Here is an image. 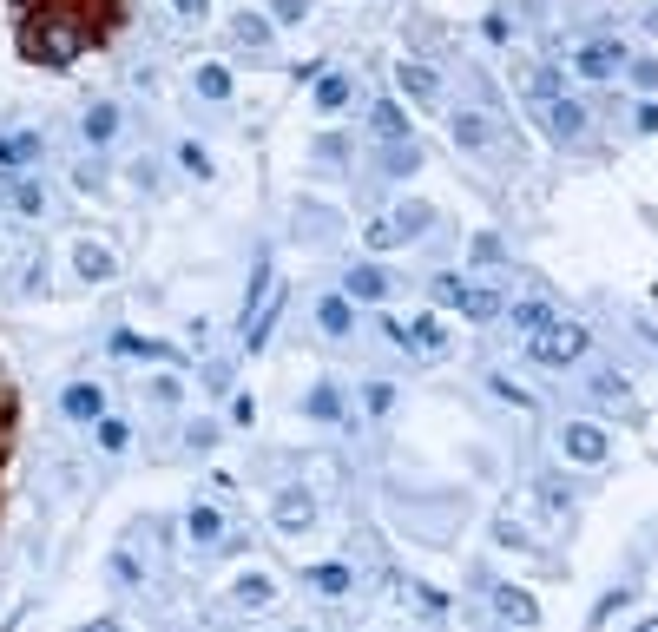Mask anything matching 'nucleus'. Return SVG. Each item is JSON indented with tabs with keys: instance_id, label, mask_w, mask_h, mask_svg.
Instances as JSON below:
<instances>
[{
	"instance_id": "obj_1",
	"label": "nucleus",
	"mask_w": 658,
	"mask_h": 632,
	"mask_svg": "<svg viewBox=\"0 0 658 632\" xmlns=\"http://www.w3.org/2000/svg\"><path fill=\"white\" fill-rule=\"evenodd\" d=\"M86 40H99V33L86 27L73 7H40V14H27V27H20V47H27V60H40V66L79 60Z\"/></svg>"
},
{
	"instance_id": "obj_2",
	"label": "nucleus",
	"mask_w": 658,
	"mask_h": 632,
	"mask_svg": "<svg viewBox=\"0 0 658 632\" xmlns=\"http://www.w3.org/2000/svg\"><path fill=\"white\" fill-rule=\"evenodd\" d=\"M586 349H593V336H586L580 323H553V330L527 336V356H533L540 369H566V363H580Z\"/></svg>"
},
{
	"instance_id": "obj_3",
	"label": "nucleus",
	"mask_w": 658,
	"mask_h": 632,
	"mask_svg": "<svg viewBox=\"0 0 658 632\" xmlns=\"http://www.w3.org/2000/svg\"><path fill=\"white\" fill-rule=\"evenodd\" d=\"M435 303L461 310L468 323H494L507 297H501V290H487V284H461V277H441V284H435Z\"/></svg>"
},
{
	"instance_id": "obj_4",
	"label": "nucleus",
	"mask_w": 658,
	"mask_h": 632,
	"mask_svg": "<svg viewBox=\"0 0 658 632\" xmlns=\"http://www.w3.org/2000/svg\"><path fill=\"white\" fill-rule=\"evenodd\" d=\"M560 448H566V461H580V468H599V461H606V428L599 422H566L560 428Z\"/></svg>"
},
{
	"instance_id": "obj_5",
	"label": "nucleus",
	"mask_w": 658,
	"mask_h": 632,
	"mask_svg": "<svg viewBox=\"0 0 658 632\" xmlns=\"http://www.w3.org/2000/svg\"><path fill=\"white\" fill-rule=\"evenodd\" d=\"M626 40H586L580 53H573V66H580L586 79H612V73H626Z\"/></svg>"
},
{
	"instance_id": "obj_6",
	"label": "nucleus",
	"mask_w": 658,
	"mask_h": 632,
	"mask_svg": "<svg viewBox=\"0 0 658 632\" xmlns=\"http://www.w3.org/2000/svg\"><path fill=\"white\" fill-rule=\"evenodd\" d=\"M540 126H547L560 145L580 139V132H586V106H580V99H540Z\"/></svg>"
},
{
	"instance_id": "obj_7",
	"label": "nucleus",
	"mask_w": 658,
	"mask_h": 632,
	"mask_svg": "<svg viewBox=\"0 0 658 632\" xmlns=\"http://www.w3.org/2000/svg\"><path fill=\"white\" fill-rule=\"evenodd\" d=\"M455 145L461 152H494L501 145V126L487 112H455Z\"/></svg>"
},
{
	"instance_id": "obj_8",
	"label": "nucleus",
	"mask_w": 658,
	"mask_h": 632,
	"mask_svg": "<svg viewBox=\"0 0 658 632\" xmlns=\"http://www.w3.org/2000/svg\"><path fill=\"white\" fill-rule=\"evenodd\" d=\"M60 409L73 415V422H106V389H99V382H73V389L60 395Z\"/></svg>"
},
{
	"instance_id": "obj_9",
	"label": "nucleus",
	"mask_w": 658,
	"mask_h": 632,
	"mask_svg": "<svg viewBox=\"0 0 658 632\" xmlns=\"http://www.w3.org/2000/svg\"><path fill=\"white\" fill-rule=\"evenodd\" d=\"M395 79H402V93L415 99V106H435V99H441L435 66H422V60H402V66H395Z\"/></svg>"
},
{
	"instance_id": "obj_10",
	"label": "nucleus",
	"mask_w": 658,
	"mask_h": 632,
	"mask_svg": "<svg viewBox=\"0 0 658 632\" xmlns=\"http://www.w3.org/2000/svg\"><path fill=\"white\" fill-rule=\"evenodd\" d=\"M112 349H119V356H132V363H185L172 343H152V336H132V330L112 336Z\"/></svg>"
},
{
	"instance_id": "obj_11",
	"label": "nucleus",
	"mask_w": 658,
	"mask_h": 632,
	"mask_svg": "<svg viewBox=\"0 0 658 632\" xmlns=\"http://www.w3.org/2000/svg\"><path fill=\"white\" fill-rule=\"evenodd\" d=\"M494 613H501L507 626H533L540 606H533V593H520V586H494Z\"/></svg>"
},
{
	"instance_id": "obj_12",
	"label": "nucleus",
	"mask_w": 658,
	"mask_h": 632,
	"mask_svg": "<svg viewBox=\"0 0 658 632\" xmlns=\"http://www.w3.org/2000/svg\"><path fill=\"white\" fill-rule=\"evenodd\" d=\"M33 158H40V132H7L0 139V172H27Z\"/></svg>"
},
{
	"instance_id": "obj_13",
	"label": "nucleus",
	"mask_w": 658,
	"mask_h": 632,
	"mask_svg": "<svg viewBox=\"0 0 658 632\" xmlns=\"http://www.w3.org/2000/svg\"><path fill=\"white\" fill-rule=\"evenodd\" d=\"M343 297H356V303H382V297H389V270L356 264V270H349V290H343Z\"/></svg>"
},
{
	"instance_id": "obj_14",
	"label": "nucleus",
	"mask_w": 658,
	"mask_h": 632,
	"mask_svg": "<svg viewBox=\"0 0 658 632\" xmlns=\"http://www.w3.org/2000/svg\"><path fill=\"white\" fill-rule=\"evenodd\" d=\"M73 270L86 277V284H106V277H112L119 264H112V251H106V244H79V251H73Z\"/></svg>"
},
{
	"instance_id": "obj_15",
	"label": "nucleus",
	"mask_w": 658,
	"mask_h": 632,
	"mask_svg": "<svg viewBox=\"0 0 658 632\" xmlns=\"http://www.w3.org/2000/svg\"><path fill=\"white\" fill-rule=\"evenodd\" d=\"M316 323H323V336H349L356 330V310H349V297H323L316 303Z\"/></svg>"
},
{
	"instance_id": "obj_16",
	"label": "nucleus",
	"mask_w": 658,
	"mask_h": 632,
	"mask_svg": "<svg viewBox=\"0 0 658 632\" xmlns=\"http://www.w3.org/2000/svg\"><path fill=\"white\" fill-rule=\"evenodd\" d=\"M310 514H316V501L303 488H283L277 494V527H310Z\"/></svg>"
},
{
	"instance_id": "obj_17",
	"label": "nucleus",
	"mask_w": 658,
	"mask_h": 632,
	"mask_svg": "<svg viewBox=\"0 0 658 632\" xmlns=\"http://www.w3.org/2000/svg\"><path fill=\"white\" fill-rule=\"evenodd\" d=\"M185 534L198 540V547H211V540L224 534V514H218V507H191V514H185Z\"/></svg>"
},
{
	"instance_id": "obj_18",
	"label": "nucleus",
	"mask_w": 658,
	"mask_h": 632,
	"mask_svg": "<svg viewBox=\"0 0 658 632\" xmlns=\"http://www.w3.org/2000/svg\"><path fill=\"white\" fill-rule=\"evenodd\" d=\"M514 323H520L527 336H540V330H553L560 316H553V303H540V297H533V303H514Z\"/></svg>"
},
{
	"instance_id": "obj_19",
	"label": "nucleus",
	"mask_w": 658,
	"mask_h": 632,
	"mask_svg": "<svg viewBox=\"0 0 658 632\" xmlns=\"http://www.w3.org/2000/svg\"><path fill=\"white\" fill-rule=\"evenodd\" d=\"M336 415H343V389H336V382H316L310 389V422H336Z\"/></svg>"
},
{
	"instance_id": "obj_20",
	"label": "nucleus",
	"mask_w": 658,
	"mask_h": 632,
	"mask_svg": "<svg viewBox=\"0 0 658 632\" xmlns=\"http://www.w3.org/2000/svg\"><path fill=\"white\" fill-rule=\"evenodd\" d=\"M310 580H316V593H329V600H343V593H349V567H343V560H323Z\"/></svg>"
},
{
	"instance_id": "obj_21",
	"label": "nucleus",
	"mask_w": 658,
	"mask_h": 632,
	"mask_svg": "<svg viewBox=\"0 0 658 632\" xmlns=\"http://www.w3.org/2000/svg\"><path fill=\"white\" fill-rule=\"evenodd\" d=\"M369 119H376V132L382 139H395V145H408V119H402V106H389V99H382L376 112H369Z\"/></svg>"
},
{
	"instance_id": "obj_22",
	"label": "nucleus",
	"mask_w": 658,
	"mask_h": 632,
	"mask_svg": "<svg viewBox=\"0 0 658 632\" xmlns=\"http://www.w3.org/2000/svg\"><path fill=\"white\" fill-rule=\"evenodd\" d=\"M428 224H435V211H428V205H402V211L389 218V231H395V237H415V231H428Z\"/></svg>"
},
{
	"instance_id": "obj_23",
	"label": "nucleus",
	"mask_w": 658,
	"mask_h": 632,
	"mask_svg": "<svg viewBox=\"0 0 658 632\" xmlns=\"http://www.w3.org/2000/svg\"><path fill=\"white\" fill-rule=\"evenodd\" d=\"M7 205H14V211H27V218H40L47 191H40V185H27V178H14V185H7Z\"/></svg>"
},
{
	"instance_id": "obj_24",
	"label": "nucleus",
	"mask_w": 658,
	"mask_h": 632,
	"mask_svg": "<svg viewBox=\"0 0 658 632\" xmlns=\"http://www.w3.org/2000/svg\"><path fill=\"white\" fill-rule=\"evenodd\" d=\"M316 106H323V112H343V106H349V79H343V73H329L323 86H316Z\"/></svg>"
},
{
	"instance_id": "obj_25",
	"label": "nucleus",
	"mask_w": 658,
	"mask_h": 632,
	"mask_svg": "<svg viewBox=\"0 0 658 632\" xmlns=\"http://www.w3.org/2000/svg\"><path fill=\"white\" fill-rule=\"evenodd\" d=\"M112 132H119V112H112V106H93V112H86V139H93V145H106Z\"/></svg>"
},
{
	"instance_id": "obj_26",
	"label": "nucleus",
	"mask_w": 658,
	"mask_h": 632,
	"mask_svg": "<svg viewBox=\"0 0 658 632\" xmlns=\"http://www.w3.org/2000/svg\"><path fill=\"white\" fill-rule=\"evenodd\" d=\"M198 93L204 99H224V93H231V73H224V66H198Z\"/></svg>"
},
{
	"instance_id": "obj_27",
	"label": "nucleus",
	"mask_w": 658,
	"mask_h": 632,
	"mask_svg": "<svg viewBox=\"0 0 658 632\" xmlns=\"http://www.w3.org/2000/svg\"><path fill=\"white\" fill-rule=\"evenodd\" d=\"M237 40H244V47H264V40H270V20H257V14H237Z\"/></svg>"
},
{
	"instance_id": "obj_28",
	"label": "nucleus",
	"mask_w": 658,
	"mask_h": 632,
	"mask_svg": "<svg viewBox=\"0 0 658 632\" xmlns=\"http://www.w3.org/2000/svg\"><path fill=\"white\" fill-rule=\"evenodd\" d=\"M362 409H369V415H389V409H395V389H389V382H369V395H362Z\"/></svg>"
},
{
	"instance_id": "obj_29",
	"label": "nucleus",
	"mask_w": 658,
	"mask_h": 632,
	"mask_svg": "<svg viewBox=\"0 0 658 632\" xmlns=\"http://www.w3.org/2000/svg\"><path fill=\"white\" fill-rule=\"evenodd\" d=\"M494 395H501V402H514V409H533V395L520 389L514 376H494Z\"/></svg>"
},
{
	"instance_id": "obj_30",
	"label": "nucleus",
	"mask_w": 658,
	"mask_h": 632,
	"mask_svg": "<svg viewBox=\"0 0 658 632\" xmlns=\"http://www.w3.org/2000/svg\"><path fill=\"white\" fill-rule=\"evenodd\" d=\"M237 600H244V606H270V580H264V573L244 580V586H237Z\"/></svg>"
},
{
	"instance_id": "obj_31",
	"label": "nucleus",
	"mask_w": 658,
	"mask_h": 632,
	"mask_svg": "<svg viewBox=\"0 0 658 632\" xmlns=\"http://www.w3.org/2000/svg\"><path fill=\"white\" fill-rule=\"evenodd\" d=\"M626 73H632V86H645V93L658 86V60H626Z\"/></svg>"
},
{
	"instance_id": "obj_32",
	"label": "nucleus",
	"mask_w": 658,
	"mask_h": 632,
	"mask_svg": "<svg viewBox=\"0 0 658 632\" xmlns=\"http://www.w3.org/2000/svg\"><path fill=\"white\" fill-rule=\"evenodd\" d=\"M152 402H165V409H178V402H185V389H178L172 376H158V382H152Z\"/></svg>"
},
{
	"instance_id": "obj_33",
	"label": "nucleus",
	"mask_w": 658,
	"mask_h": 632,
	"mask_svg": "<svg viewBox=\"0 0 658 632\" xmlns=\"http://www.w3.org/2000/svg\"><path fill=\"white\" fill-rule=\"evenodd\" d=\"M415 165H422V152H415V145H395V152H389V172H415Z\"/></svg>"
},
{
	"instance_id": "obj_34",
	"label": "nucleus",
	"mask_w": 658,
	"mask_h": 632,
	"mask_svg": "<svg viewBox=\"0 0 658 632\" xmlns=\"http://www.w3.org/2000/svg\"><path fill=\"white\" fill-rule=\"evenodd\" d=\"M599 395H612V402H632V389H626V376H612V369H606V376H599Z\"/></svg>"
},
{
	"instance_id": "obj_35",
	"label": "nucleus",
	"mask_w": 658,
	"mask_h": 632,
	"mask_svg": "<svg viewBox=\"0 0 658 632\" xmlns=\"http://www.w3.org/2000/svg\"><path fill=\"white\" fill-rule=\"evenodd\" d=\"M112 580H119V586H132V580H139V567H132V553H112Z\"/></svg>"
},
{
	"instance_id": "obj_36",
	"label": "nucleus",
	"mask_w": 658,
	"mask_h": 632,
	"mask_svg": "<svg viewBox=\"0 0 658 632\" xmlns=\"http://www.w3.org/2000/svg\"><path fill=\"white\" fill-rule=\"evenodd\" d=\"M178 165H185V172H198V178H204V172H211V158H204V152H198V145H185V152H178Z\"/></svg>"
},
{
	"instance_id": "obj_37",
	"label": "nucleus",
	"mask_w": 658,
	"mask_h": 632,
	"mask_svg": "<svg viewBox=\"0 0 658 632\" xmlns=\"http://www.w3.org/2000/svg\"><path fill=\"white\" fill-rule=\"evenodd\" d=\"M540 501H547L553 514H566V488H560V481H540Z\"/></svg>"
},
{
	"instance_id": "obj_38",
	"label": "nucleus",
	"mask_w": 658,
	"mask_h": 632,
	"mask_svg": "<svg viewBox=\"0 0 658 632\" xmlns=\"http://www.w3.org/2000/svg\"><path fill=\"white\" fill-rule=\"evenodd\" d=\"M389 244H395V231H389V218H382V224H369V251H389Z\"/></svg>"
},
{
	"instance_id": "obj_39",
	"label": "nucleus",
	"mask_w": 658,
	"mask_h": 632,
	"mask_svg": "<svg viewBox=\"0 0 658 632\" xmlns=\"http://www.w3.org/2000/svg\"><path fill=\"white\" fill-rule=\"evenodd\" d=\"M251 415H257V402H251V395H237V402H231V422H237V428H251Z\"/></svg>"
},
{
	"instance_id": "obj_40",
	"label": "nucleus",
	"mask_w": 658,
	"mask_h": 632,
	"mask_svg": "<svg viewBox=\"0 0 658 632\" xmlns=\"http://www.w3.org/2000/svg\"><path fill=\"white\" fill-rule=\"evenodd\" d=\"M99 442H106V448H126V422H99Z\"/></svg>"
},
{
	"instance_id": "obj_41",
	"label": "nucleus",
	"mask_w": 658,
	"mask_h": 632,
	"mask_svg": "<svg viewBox=\"0 0 658 632\" xmlns=\"http://www.w3.org/2000/svg\"><path fill=\"white\" fill-rule=\"evenodd\" d=\"M277 20L290 27V20H303V0H277Z\"/></svg>"
},
{
	"instance_id": "obj_42",
	"label": "nucleus",
	"mask_w": 658,
	"mask_h": 632,
	"mask_svg": "<svg viewBox=\"0 0 658 632\" xmlns=\"http://www.w3.org/2000/svg\"><path fill=\"white\" fill-rule=\"evenodd\" d=\"M639 132H658V106H639Z\"/></svg>"
},
{
	"instance_id": "obj_43",
	"label": "nucleus",
	"mask_w": 658,
	"mask_h": 632,
	"mask_svg": "<svg viewBox=\"0 0 658 632\" xmlns=\"http://www.w3.org/2000/svg\"><path fill=\"white\" fill-rule=\"evenodd\" d=\"M172 7H178V14L191 20V14H204V7H211V0H172Z\"/></svg>"
},
{
	"instance_id": "obj_44",
	"label": "nucleus",
	"mask_w": 658,
	"mask_h": 632,
	"mask_svg": "<svg viewBox=\"0 0 658 632\" xmlns=\"http://www.w3.org/2000/svg\"><path fill=\"white\" fill-rule=\"evenodd\" d=\"M86 632H126V626H119V619H93V626H86Z\"/></svg>"
},
{
	"instance_id": "obj_45",
	"label": "nucleus",
	"mask_w": 658,
	"mask_h": 632,
	"mask_svg": "<svg viewBox=\"0 0 658 632\" xmlns=\"http://www.w3.org/2000/svg\"><path fill=\"white\" fill-rule=\"evenodd\" d=\"M632 632H658V619H639V626H632Z\"/></svg>"
}]
</instances>
